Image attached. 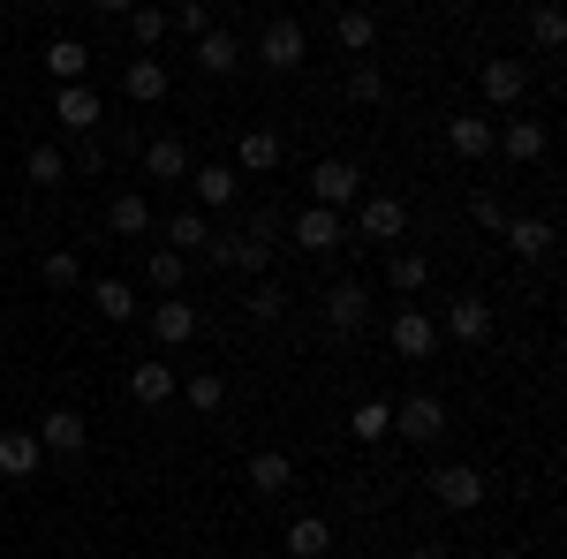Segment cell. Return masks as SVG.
<instances>
[{
    "label": "cell",
    "instance_id": "1",
    "mask_svg": "<svg viewBox=\"0 0 567 559\" xmlns=\"http://www.w3.org/2000/svg\"><path fill=\"white\" fill-rule=\"evenodd\" d=\"M393 431H401L409 446H439V438H446V401H439V393H401V401H393Z\"/></svg>",
    "mask_w": 567,
    "mask_h": 559
},
{
    "label": "cell",
    "instance_id": "2",
    "mask_svg": "<svg viewBox=\"0 0 567 559\" xmlns=\"http://www.w3.org/2000/svg\"><path fill=\"white\" fill-rule=\"evenodd\" d=\"M250 53H258L272 76H288V69H303L310 39H303V23H296V15H272V23L258 31V45H250Z\"/></svg>",
    "mask_w": 567,
    "mask_h": 559
},
{
    "label": "cell",
    "instance_id": "3",
    "mask_svg": "<svg viewBox=\"0 0 567 559\" xmlns=\"http://www.w3.org/2000/svg\"><path fill=\"white\" fill-rule=\"evenodd\" d=\"M355 235L363 242H386V250H401V235H409V205L401 197H355Z\"/></svg>",
    "mask_w": 567,
    "mask_h": 559
},
{
    "label": "cell",
    "instance_id": "4",
    "mask_svg": "<svg viewBox=\"0 0 567 559\" xmlns=\"http://www.w3.org/2000/svg\"><path fill=\"white\" fill-rule=\"evenodd\" d=\"M355 197H363V167H355V159H318V167H310V205L349 213Z\"/></svg>",
    "mask_w": 567,
    "mask_h": 559
},
{
    "label": "cell",
    "instance_id": "5",
    "mask_svg": "<svg viewBox=\"0 0 567 559\" xmlns=\"http://www.w3.org/2000/svg\"><path fill=\"white\" fill-rule=\"evenodd\" d=\"M39 446H45V462H76V454L91 446L84 408H45L39 416Z\"/></svg>",
    "mask_w": 567,
    "mask_h": 559
},
{
    "label": "cell",
    "instance_id": "6",
    "mask_svg": "<svg viewBox=\"0 0 567 559\" xmlns=\"http://www.w3.org/2000/svg\"><path fill=\"white\" fill-rule=\"evenodd\" d=\"M432 491H439L446 515H477V507H484V469H470V462H439Z\"/></svg>",
    "mask_w": 567,
    "mask_h": 559
},
{
    "label": "cell",
    "instance_id": "7",
    "mask_svg": "<svg viewBox=\"0 0 567 559\" xmlns=\"http://www.w3.org/2000/svg\"><path fill=\"white\" fill-rule=\"evenodd\" d=\"M326 318H333L341 341L363 333V325H371V288H363V280H333V288H326Z\"/></svg>",
    "mask_w": 567,
    "mask_h": 559
},
{
    "label": "cell",
    "instance_id": "8",
    "mask_svg": "<svg viewBox=\"0 0 567 559\" xmlns=\"http://www.w3.org/2000/svg\"><path fill=\"white\" fill-rule=\"evenodd\" d=\"M189 189H197V213H227L235 197H243V174L213 159V167H189Z\"/></svg>",
    "mask_w": 567,
    "mask_h": 559
},
{
    "label": "cell",
    "instance_id": "9",
    "mask_svg": "<svg viewBox=\"0 0 567 559\" xmlns=\"http://www.w3.org/2000/svg\"><path fill=\"white\" fill-rule=\"evenodd\" d=\"M296 227V242L303 250H341V235H349V213H333V205H303V213L288 219Z\"/></svg>",
    "mask_w": 567,
    "mask_h": 559
},
{
    "label": "cell",
    "instance_id": "10",
    "mask_svg": "<svg viewBox=\"0 0 567 559\" xmlns=\"http://www.w3.org/2000/svg\"><path fill=\"white\" fill-rule=\"evenodd\" d=\"M484 99H492V106H523L529 99V69L523 61H515V53H499V61H484Z\"/></svg>",
    "mask_w": 567,
    "mask_h": 559
},
{
    "label": "cell",
    "instance_id": "11",
    "mask_svg": "<svg viewBox=\"0 0 567 559\" xmlns=\"http://www.w3.org/2000/svg\"><path fill=\"white\" fill-rule=\"evenodd\" d=\"M159 242H167V250H182V258H197V250L213 242V213H197V205L167 213V219H159Z\"/></svg>",
    "mask_w": 567,
    "mask_h": 559
},
{
    "label": "cell",
    "instance_id": "12",
    "mask_svg": "<svg viewBox=\"0 0 567 559\" xmlns=\"http://www.w3.org/2000/svg\"><path fill=\"white\" fill-rule=\"evenodd\" d=\"M39 469H45L39 431H0V476H8V484H23V476H39Z\"/></svg>",
    "mask_w": 567,
    "mask_h": 559
},
{
    "label": "cell",
    "instance_id": "13",
    "mask_svg": "<svg viewBox=\"0 0 567 559\" xmlns=\"http://www.w3.org/2000/svg\"><path fill=\"white\" fill-rule=\"evenodd\" d=\"M130 393L144 401V408H167V401H182V379L159 363V355H144V363L130 371Z\"/></svg>",
    "mask_w": 567,
    "mask_h": 559
},
{
    "label": "cell",
    "instance_id": "14",
    "mask_svg": "<svg viewBox=\"0 0 567 559\" xmlns=\"http://www.w3.org/2000/svg\"><path fill=\"white\" fill-rule=\"evenodd\" d=\"M446 333L462 348H484L492 341V302L484 296H454V310H446Z\"/></svg>",
    "mask_w": 567,
    "mask_h": 559
},
{
    "label": "cell",
    "instance_id": "15",
    "mask_svg": "<svg viewBox=\"0 0 567 559\" xmlns=\"http://www.w3.org/2000/svg\"><path fill=\"white\" fill-rule=\"evenodd\" d=\"M106 227H114V235H130V242H144V235L159 227V213H152V197H144V189H122V197L106 205Z\"/></svg>",
    "mask_w": 567,
    "mask_h": 559
},
{
    "label": "cell",
    "instance_id": "16",
    "mask_svg": "<svg viewBox=\"0 0 567 559\" xmlns=\"http://www.w3.org/2000/svg\"><path fill=\"white\" fill-rule=\"evenodd\" d=\"M280 545H288V559H326L333 552V521L326 515H296L288 529H280Z\"/></svg>",
    "mask_w": 567,
    "mask_h": 559
},
{
    "label": "cell",
    "instance_id": "17",
    "mask_svg": "<svg viewBox=\"0 0 567 559\" xmlns=\"http://www.w3.org/2000/svg\"><path fill=\"white\" fill-rule=\"evenodd\" d=\"M499 235H507V250H515V258H523V265L553 258V242H560V227H553V219H507Z\"/></svg>",
    "mask_w": 567,
    "mask_h": 559
},
{
    "label": "cell",
    "instance_id": "18",
    "mask_svg": "<svg viewBox=\"0 0 567 559\" xmlns=\"http://www.w3.org/2000/svg\"><path fill=\"white\" fill-rule=\"evenodd\" d=\"M432 348H439V325L424 310H401V318H393V355H401V363H424Z\"/></svg>",
    "mask_w": 567,
    "mask_h": 559
},
{
    "label": "cell",
    "instance_id": "19",
    "mask_svg": "<svg viewBox=\"0 0 567 559\" xmlns=\"http://www.w3.org/2000/svg\"><path fill=\"white\" fill-rule=\"evenodd\" d=\"M122 91H130L136 106H152V99H167V91H175V76H167V61H159V53H136L130 76H122Z\"/></svg>",
    "mask_w": 567,
    "mask_h": 559
},
{
    "label": "cell",
    "instance_id": "20",
    "mask_svg": "<svg viewBox=\"0 0 567 559\" xmlns=\"http://www.w3.org/2000/svg\"><path fill=\"white\" fill-rule=\"evenodd\" d=\"M53 114H61V130L91 136V130H99V91H91V84H61V91H53Z\"/></svg>",
    "mask_w": 567,
    "mask_h": 559
},
{
    "label": "cell",
    "instance_id": "21",
    "mask_svg": "<svg viewBox=\"0 0 567 559\" xmlns=\"http://www.w3.org/2000/svg\"><path fill=\"white\" fill-rule=\"evenodd\" d=\"M152 341H159V348L197 341V310H189L182 296H159V310H152Z\"/></svg>",
    "mask_w": 567,
    "mask_h": 559
},
{
    "label": "cell",
    "instance_id": "22",
    "mask_svg": "<svg viewBox=\"0 0 567 559\" xmlns=\"http://www.w3.org/2000/svg\"><path fill=\"white\" fill-rule=\"evenodd\" d=\"M197 69H205V76H235V69H243V39H235L227 23H213V31L197 39Z\"/></svg>",
    "mask_w": 567,
    "mask_h": 559
},
{
    "label": "cell",
    "instance_id": "23",
    "mask_svg": "<svg viewBox=\"0 0 567 559\" xmlns=\"http://www.w3.org/2000/svg\"><path fill=\"white\" fill-rule=\"evenodd\" d=\"M280 167V130H243L235 144V174H272Z\"/></svg>",
    "mask_w": 567,
    "mask_h": 559
},
{
    "label": "cell",
    "instance_id": "24",
    "mask_svg": "<svg viewBox=\"0 0 567 559\" xmlns=\"http://www.w3.org/2000/svg\"><path fill=\"white\" fill-rule=\"evenodd\" d=\"M446 144H454V159H492V122L484 114H454L446 122Z\"/></svg>",
    "mask_w": 567,
    "mask_h": 559
},
{
    "label": "cell",
    "instance_id": "25",
    "mask_svg": "<svg viewBox=\"0 0 567 559\" xmlns=\"http://www.w3.org/2000/svg\"><path fill=\"white\" fill-rule=\"evenodd\" d=\"M144 174H152V182H189V144H182V136L144 144Z\"/></svg>",
    "mask_w": 567,
    "mask_h": 559
},
{
    "label": "cell",
    "instance_id": "26",
    "mask_svg": "<svg viewBox=\"0 0 567 559\" xmlns=\"http://www.w3.org/2000/svg\"><path fill=\"white\" fill-rule=\"evenodd\" d=\"M492 152H507V159H545V130H537L529 114H515L507 130H492Z\"/></svg>",
    "mask_w": 567,
    "mask_h": 559
},
{
    "label": "cell",
    "instance_id": "27",
    "mask_svg": "<svg viewBox=\"0 0 567 559\" xmlns=\"http://www.w3.org/2000/svg\"><path fill=\"white\" fill-rule=\"evenodd\" d=\"M91 302H99L106 325H130V318H136V288H130V280H106V272H99V280H91Z\"/></svg>",
    "mask_w": 567,
    "mask_h": 559
},
{
    "label": "cell",
    "instance_id": "28",
    "mask_svg": "<svg viewBox=\"0 0 567 559\" xmlns=\"http://www.w3.org/2000/svg\"><path fill=\"white\" fill-rule=\"evenodd\" d=\"M288 484H296V462L288 454H250V491L258 499H280Z\"/></svg>",
    "mask_w": 567,
    "mask_h": 559
},
{
    "label": "cell",
    "instance_id": "29",
    "mask_svg": "<svg viewBox=\"0 0 567 559\" xmlns=\"http://www.w3.org/2000/svg\"><path fill=\"white\" fill-rule=\"evenodd\" d=\"M84 69H91V45H84V39H53V45H45V76L84 84Z\"/></svg>",
    "mask_w": 567,
    "mask_h": 559
},
{
    "label": "cell",
    "instance_id": "30",
    "mask_svg": "<svg viewBox=\"0 0 567 559\" xmlns=\"http://www.w3.org/2000/svg\"><path fill=\"white\" fill-rule=\"evenodd\" d=\"M144 280H152L159 296H175L182 280H189V258H182V250H167V242H152V258H144Z\"/></svg>",
    "mask_w": 567,
    "mask_h": 559
},
{
    "label": "cell",
    "instance_id": "31",
    "mask_svg": "<svg viewBox=\"0 0 567 559\" xmlns=\"http://www.w3.org/2000/svg\"><path fill=\"white\" fill-rule=\"evenodd\" d=\"M23 174H31V189H61V182H69V152H61V144H31Z\"/></svg>",
    "mask_w": 567,
    "mask_h": 559
},
{
    "label": "cell",
    "instance_id": "32",
    "mask_svg": "<svg viewBox=\"0 0 567 559\" xmlns=\"http://www.w3.org/2000/svg\"><path fill=\"white\" fill-rule=\"evenodd\" d=\"M529 45H545V53H560V45H567V15L553 8V0L529 8Z\"/></svg>",
    "mask_w": 567,
    "mask_h": 559
},
{
    "label": "cell",
    "instance_id": "33",
    "mask_svg": "<svg viewBox=\"0 0 567 559\" xmlns=\"http://www.w3.org/2000/svg\"><path fill=\"white\" fill-rule=\"evenodd\" d=\"M333 39L349 45V53H371V45H379V23H371V8H341V23H333Z\"/></svg>",
    "mask_w": 567,
    "mask_h": 559
},
{
    "label": "cell",
    "instance_id": "34",
    "mask_svg": "<svg viewBox=\"0 0 567 559\" xmlns=\"http://www.w3.org/2000/svg\"><path fill=\"white\" fill-rule=\"evenodd\" d=\"M349 431L363 438V446H371V438H386V431H393V401H355V408H349Z\"/></svg>",
    "mask_w": 567,
    "mask_h": 559
},
{
    "label": "cell",
    "instance_id": "35",
    "mask_svg": "<svg viewBox=\"0 0 567 559\" xmlns=\"http://www.w3.org/2000/svg\"><path fill=\"white\" fill-rule=\"evenodd\" d=\"M167 31H175V23H167V8H144V0L130 8V39L144 45V53H159V39H167Z\"/></svg>",
    "mask_w": 567,
    "mask_h": 559
},
{
    "label": "cell",
    "instance_id": "36",
    "mask_svg": "<svg viewBox=\"0 0 567 559\" xmlns=\"http://www.w3.org/2000/svg\"><path fill=\"white\" fill-rule=\"evenodd\" d=\"M386 280H393V296H416V288L432 280V265L416 258V250H393V258H386Z\"/></svg>",
    "mask_w": 567,
    "mask_h": 559
},
{
    "label": "cell",
    "instance_id": "37",
    "mask_svg": "<svg viewBox=\"0 0 567 559\" xmlns=\"http://www.w3.org/2000/svg\"><path fill=\"white\" fill-rule=\"evenodd\" d=\"M39 280H45V288H76V280H84V258H76V250H45Z\"/></svg>",
    "mask_w": 567,
    "mask_h": 559
},
{
    "label": "cell",
    "instance_id": "38",
    "mask_svg": "<svg viewBox=\"0 0 567 559\" xmlns=\"http://www.w3.org/2000/svg\"><path fill=\"white\" fill-rule=\"evenodd\" d=\"M182 401H189V408H205V416H219V401H227L219 371H197V379H182Z\"/></svg>",
    "mask_w": 567,
    "mask_h": 559
},
{
    "label": "cell",
    "instance_id": "39",
    "mask_svg": "<svg viewBox=\"0 0 567 559\" xmlns=\"http://www.w3.org/2000/svg\"><path fill=\"white\" fill-rule=\"evenodd\" d=\"M280 310H288V280H272V272L250 280V318H280Z\"/></svg>",
    "mask_w": 567,
    "mask_h": 559
},
{
    "label": "cell",
    "instance_id": "40",
    "mask_svg": "<svg viewBox=\"0 0 567 559\" xmlns=\"http://www.w3.org/2000/svg\"><path fill=\"white\" fill-rule=\"evenodd\" d=\"M470 227H484V235H499V227H507V205H499L492 189H477V197H470Z\"/></svg>",
    "mask_w": 567,
    "mask_h": 559
},
{
    "label": "cell",
    "instance_id": "41",
    "mask_svg": "<svg viewBox=\"0 0 567 559\" xmlns=\"http://www.w3.org/2000/svg\"><path fill=\"white\" fill-rule=\"evenodd\" d=\"M349 99H355V106H379V99H386V76H379V69L363 61V69L349 76Z\"/></svg>",
    "mask_w": 567,
    "mask_h": 559
},
{
    "label": "cell",
    "instance_id": "42",
    "mask_svg": "<svg viewBox=\"0 0 567 559\" xmlns=\"http://www.w3.org/2000/svg\"><path fill=\"white\" fill-rule=\"evenodd\" d=\"M167 23H175V31H189V39H205V31H213V8H205V0H182Z\"/></svg>",
    "mask_w": 567,
    "mask_h": 559
},
{
    "label": "cell",
    "instance_id": "43",
    "mask_svg": "<svg viewBox=\"0 0 567 559\" xmlns=\"http://www.w3.org/2000/svg\"><path fill=\"white\" fill-rule=\"evenodd\" d=\"M91 8H99V15H130L136 0H91Z\"/></svg>",
    "mask_w": 567,
    "mask_h": 559
},
{
    "label": "cell",
    "instance_id": "44",
    "mask_svg": "<svg viewBox=\"0 0 567 559\" xmlns=\"http://www.w3.org/2000/svg\"><path fill=\"white\" fill-rule=\"evenodd\" d=\"M409 559H454V552H446V545H416Z\"/></svg>",
    "mask_w": 567,
    "mask_h": 559
},
{
    "label": "cell",
    "instance_id": "45",
    "mask_svg": "<svg viewBox=\"0 0 567 559\" xmlns=\"http://www.w3.org/2000/svg\"><path fill=\"white\" fill-rule=\"evenodd\" d=\"M16 8H45V0H16Z\"/></svg>",
    "mask_w": 567,
    "mask_h": 559
}]
</instances>
